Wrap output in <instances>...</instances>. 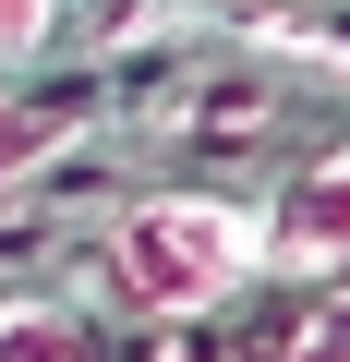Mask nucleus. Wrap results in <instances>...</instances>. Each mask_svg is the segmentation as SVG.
I'll return each mask as SVG.
<instances>
[{"instance_id":"obj_4","label":"nucleus","mask_w":350,"mask_h":362,"mask_svg":"<svg viewBox=\"0 0 350 362\" xmlns=\"http://www.w3.org/2000/svg\"><path fill=\"white\" fill-rule=\"evenodd\" d=\"M278 362H350V278H338V302H314V314H302V338H290Z\"/></svg>"},{"instance_id":"obj_1","label":"nucleus","mask_w":350,"mask_h":362,"mask_svg":"<svg viewBox=\"0 0 350 362\" xmlns=\"http://www.w3.org/2000/svg\"><path fill=\"white\" fill-rule=\"evenodd\" d=\"M109 278H121V302H145V314H218V302L254 278V218L218 206V194H145V206H121V230H109Z\"/></svg>"},{"instance_id":"obj_5","label":"nucleus","mask_w":350,"mask_h":362,"mask_svg":"<svg viewBox=\"0 0 350 362\" xmlns=\"http://www.w3.org/2000/svg\"><path fill=\"white\" fill-rule=\"evenodd\" d=\"M49 25H61V0H0V61L49 49Z\"/></svg>"},{"instance_id":"obj_2","label":"nucleus","mask_w":350,"mask_h":362,"mask_svg":"<svg viewBox=\"0 0 350 362\" xmlns=\"http://www.w3.org/2000/svg\"><path fill=\"white\" fill-rule=\"evenodd\" d=\"M254 266H290V278H350V145L302 157L278 181V206L254 218Z\"/></svg>"},{"instance_id":"obj_3","label":"nucleus","mask_w":350,"mask_h":362,"mask_svg":"<svg viewBox=\"0 0 350 362\" xmlns=\"http://www.w3.org/2000/svg\"><path fill=\"white\" fill-rule=\"evenodd\" d=\"M0 362H85V338H73V314L13 302V314H0Z\"/></svg>"}]
</instances>
